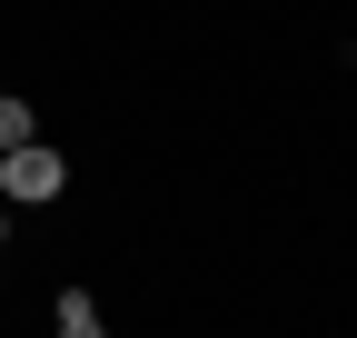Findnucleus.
<instances>
[{
	"label": "nucleus",
	"mask_w": 357,
	"mask_h": 338,
	"mask_svg": "<svg viewBox=\"0 0 357 338\" xmlns=\"http://www.w3.org/2000/svg\"><path fill=\"white\" fill-rule=\"evenodd\" d=\"M60 338H100V299H89V288H60Z\"/></svg>",
	"instance_id": "2"
},
{
	"label": "nucleus",
	"mask_w": 357,
	"mask_h": 338,
	"mask_svg": "<svg viewBox=\"0 0 357 338\" xmlns=\"http://www.w3.org/2000/svg\"><path fill=\"white\" fill-rule=\"evenodd\" d=\"M0 239H10V209H0Z\"/></svg>",
	"instance_id": "4"
},
{
	"label": "nucleus",
	"mask_w": 357,
	"mask_h": 338,
	"mask_svg": "<svg viewBox=\"0 0 357 338\" xmlns=\"http://www.w3.org/2000/svg\"><path fill=\"white\" fill-rule=\"evenodd\" d=\"M20 140H40L30 130V100H0V149H20Z\"/></svg>",
	"instance_id": "3"
},
{
	"label": "nucleus",
	"mask_w": 357,
	"mask_h": 338,
	"mask_svg": "<svg viewBox=\"0 0 357 338\" xmlns=\"http://www.w3.org/2000/svg\"><path fill=\"white\" fill-rule=\"evenodd\" d=\"M60 189H70V159L60 149H40V140L0 149V199H60Z\"/></svg>",
	"instance_id": "1"
}]
</instances>
